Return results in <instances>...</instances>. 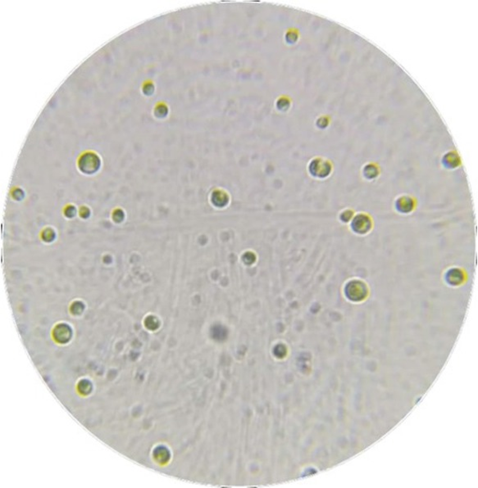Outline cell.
I'll return each mask as SVG.
<instances>
[{
    "mask_svg": "<svg viewBox=\"0 0 478 488\" xmlns=\"http://www.w3.org/2000/svg\"><path fill=\"white\" fill-rule=\"evenodd\" d=\"M99 158L95 154L88 153L81 157L79 165L80 169L86 173H93L99 167Z\"/></svg>",
    "mask_w": 478,
    "mask_h": 488,
    "instance_id": "cell-1",
    "label": "cell"
}]
</instances>
